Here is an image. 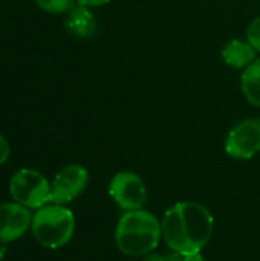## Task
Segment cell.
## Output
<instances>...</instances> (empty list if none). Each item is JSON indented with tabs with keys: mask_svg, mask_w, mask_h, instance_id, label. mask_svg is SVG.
Listing matches in <instances>:
<instances>
[{
	"mask_svg": "<svg viewBox=\"0 0 260 261\" xmlns=\"http://www.w3.org/2000/svg\"><path fill=\"white\" fill-rule=\"evenodd\" d=\"M211 213L198 202H179L162 217L161 229L167 246L182 255L201 252L213 236Z\"/></svg>",
	"mask_w": 260,
	"mask_h": 261,
	"instance_id": "6da1fadb",
	"label": "cell"
},
{
	"mask_svg": "<svg viewBox=\"0 0 260 261\" xmlns=\"http://www.w3.org/2000/svg\"><path fill=\"white\" fill-rule=\"evenodd\" d=\"M161 237L162 229L159 220L144 210L127 211L123 214L115 231L118 249L129 257H146L156 249Z\"/></svg>",
	"mask_w": 260,
	"mask_h": 261,
	"instance_id": "7a4b0ae2",
	"label": "cell"
},
{
	"mask_svg": "<svg viewBox=\"0 0 260 261\" xmlns=\"http://www.w3.org/2000/svg\"><path fill=\"white\" fill-rule=\"evenodd\" d=\"M31 232L34 239L48 249L67 245L75 232L74 213L64 205L48 203L32 216Z\"/></svg>",
	"mask_w": 260,
	"mask_h": 261,
	"instance_id": "3957f363",
	"label": "cell"
},
{
	"mask_svg": "<svg viewBox=\"0 0 260 261\" xmlns=\"http://www.w3.org/2000/svg\"><path fill=\"white\" fill-rule=\"evenodd\" d=\"M9 194L14 202L37 211L51 203V182L37 170L21 168L9 180Z\"/></svg>",
	"mask_w": 260,
	"mask_h": 261,
	"instance_id": "277c9868",
	"label": "cell"
},
{
	"mask_svg": "<svg viewBox=\"0 0 260 261\" xmlns=\"http://www.w3.org/2000/svg\"><path fill=\"white\" fill-rule=\"evenodd\" d=\"M109 194L126 213L143 210L149 197L144 180L132 171L116 173L109 184Z\"/></svg>",
	"mask_w": 260,
	"mask_h": 261,
	"instance_id": "5b68a950",
	"label": "cell"
},
{
	"mask_svg": "<svg viewBox=\"0 0 260 261\" xmlns=\"http://www.w3.org/2000/svg\"><path fill=\"white\" fill-rule=\"evenodd\" d=\"M89 184V171L78 164L61 168L51 182V203L66 205L75 200Z\"/></svg>",
	"mask_w": 260,
	"mask_h": 261,
	"instance_id": "8992f818",
	"label": "cell"
},
{
	"mask_svg": "<svg viewBox=\"0 0 260 261\" xmlns=\"http://www.w3.org/2000/svg\"><path fill=\"white\" fill-rule=\"evenodd\" d=\"M225 151L234 159H253L260 151V119L251 118L234 125L225 139Z\"/></svg>",
	"mask_w": 260,
	"mask_h": 261,
	"instance_id": "52a82bcc",
	"label": "cell"
},
{
	"mask_svg": "<svg viewBox=\"0 0 260 261\" xmlns=\"http://www.w3.org/2000/svg\"><path fill=\"white\" fill-rule=\"evenodd\" d=\"M32 214L31 211L17 203H0V243H12L21 239L28 229H31Z\"/></svg>",
	"mask_w": 260,
	"mask_h": 261,
	"instance_id": "ba28073f",
	"label": "cell"
},
{
	"mask_svg": "<svg viewBox=\"0 0 260 261\" xmlns=\"http://www.w3.org/2000/svg\"><path fill=\"white\" fill-rule=\"evenodd\" d=\"M66 31L77 38H90L97 32V18L90 8L84 5H75L67 14L64 20Z\"/></svg>",
	"mask_w": 260,
	"mask_h": 261,
	"instance_id": "9c48e42d",
	"label": "cell"
},
{
	"mask_svg": "<svg viewBox=\"0 0 260 261\" xmlns=\"http://www.w3.org/2000/svg\"><path fill=\"white\" fill-rule=\"evenodd\" d=\"M256 54H257V50L248 43V40L234 38V40H230L224 46L222 60L234 69H245L254 60H257Z\"/></svg>",
	"mask_w": 260,
	"mask_h": 261,
	"instance_id": "30bf717a",
	"label": "cell"
},
{
	"mask_svg": "<svg viewBox=\"0 0 260 261\" xmlns=\"http://www.w3.org/2000/svg\"><path fill=\"white\" fill-rule=\"evenodd\" d=\"M241 87L245 99L251 106L260 107V60H254L248 67L244 69Z\"/></svg>",
	"mask_w": 260,
	"mask_h": 261,
	"instance_id": "8fae6325",
	"label": "cell"
},
{
	"mask_svg": "<svg viewBox=\"0 0 260 261\" xmlns=\"http://www.w3.org/2000/svg\"><path fill=\"white\" fill-rule=\"evenodd\" d=\"M35 5L49 14H67L75 5L77 0H34Z\"/></svg>",
	"mask_w": 260,
	"mask_h": 261,
	"instance_id": "7c38bea8",
	"label": "cell"
},
{
	"mask_svg": "<svg viewBox=\"0 0 260 261\" xmlns=\"http://www.w3.org/2000/svg\"><path fill=\"white\" fill-rule=\"evenodd\" d=\"M247 40L257 52H260V17L254 18L248 24V28H247Z\"/></svg>",
	"mask_w": 260,
	"mask_h": 261,
	"instance_id": "4fadbf2b",
	"label": "cell"
},
{
	"mask_svg": "<svg viewBox=\"0 0 260 261\" xmlns=\"http://www.w3.org/2000/svg\"><path fill=\"white\" fill-rule=\"evenodd\" d=\"M9 154H11L9 144H8V141L5 139V136L0 135V167L6 164V161L9 159Z\"/></svg>",
	"mask_w": 260,
	"mask_h": 261,
	"instance_id": "5bb4252c",
	"label": "cell"
},
{
	"mask_svg": "<svg viewBox=\"0 0 260 261\" xmlns=\"http://www.w3.org/2000/svg\"><path fill=\"white\" fill-rule=\"evenodd\" d=\"M112 0H77L78 5H84L87 8H98V6H104L107 3H110Z\"/></svg>",
	"mask_w": 260,
	"mask_h": 261,
	"instance_id": "9a60e30c",
	"label": "cell"
},
{
	"mask_svg": "<svg viewBox=\"0 0 260 261\" xmlns=\"http://www.w3.org/2000/svg\"><path fill=\"white\" fill-rule=\"evenodd\" d=\"M184 261H205V258L201 255V252H193V254L184 255Z\"/></svg>",
	"mask_w": 260,
	"mask_h": 261,
	"instance_id": "2e32d148",
	"label": "cell"
},
{
	"mask_svg": "<svg viewBox=\"0 0 260 261\" xmlns=\"http://www.w3.org/2000/svg\"><path fill=\"white\" fill-rule=\"evenodd\" d=\"M166 260L167 261H184V255H182V254H179V252H175V251H172L169 255H166Z\"/></svg>",
	"mask_w": 260,
	"mask_h": 261,
	"instance_id": "e0dca14e",
	"label": "cell"
},
{
	"mask_svg": "<svg viewBox=\"0 0 260 261\" xmlns=\"http://www.w3.org/2000/svg\"><path fill=\"white\" fill-rule=\"evenodd\" d=\"M143 261H167L166 260V255H159V254H147L146 258Z\"/></svg>",
	"mask_w": 260,
	"mask_h": 261,
	"instance_id": "ac0fdd59",
	"label": "cell"
},
{
	"mask_svg": "<svg viewBox=\"0 0 260 261\" xmlns=\"http://www.w3.org/2000/svg\"><path fill=\"white\" fill-rule=\"evenodd\" d=\"M5 257H6V245L0 243V261L5 260Z\"/></svg>",
	"mask_w": 260,
	"mask_h": 261,
	"instance_id": "d6986e66",
	"label": "cell"
}]
</instances>
